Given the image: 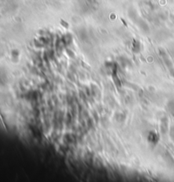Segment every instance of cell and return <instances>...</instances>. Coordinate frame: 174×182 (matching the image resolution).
Wrapping results in <instances>:
<instances>
[{
    "label": "cell",
    "instance_id": "7a4b0ae2",
    "mask_svg": "<svg viewBox=\"0 0 174 182\" xmlns=\"http://www.w3.org/2000/svg\"><path fill=\"white\" fill-rule=\"evenodd\" d=\"M168 108L172 112H174V100H171L168 103Z\"/></svg>",
    "mask_w": 174,
    "mask_h": 182
},
{
    "label": "cell",
    "instance_id": "6da1fadb",
    "mask_svg": "<svg viewBox=\"0 0 174 182\" xmlns=\"http://www.w3.org/2000/svg\"><path fill=\"white\" fill-rule=\"evenodd\" d=\"M148 138H149V141H152L153 143H156V142L158 141V140H159V136L157 135V134H156V133H154V132L150 133Z\"/></svg>",
    "mask_w": 174,
    "mask_h": 182
}]
</instances>
